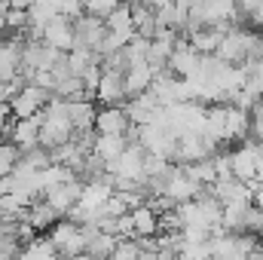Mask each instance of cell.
I'll return each mask as SVG.
<instances>
[{"label": "cell", "mask_w": 263, "mask_h": 260, "mask_svg": "<svg viewBox=\"0 0 263 260\" xmlns=\"http://www.w3.org/2000/svg\"><path fill=\"white\" fill-rule=\"evenodd\" d=\"M208 135L223 147L233 141H245L251 135V114L242 110L239 104H211L208 107Z\"/></svg>", "instance_id": "1"}, {"label": "cell", "mask_w": 263, "mask_h": 260, "mask_svg": "<svg viewBox=\"0 0 263 260\" xmlns=\"http://www.w3.org/2000/svg\"><path fill=\"white\" fill-rule=\"evenodd\" d=\"M73 135H77V129L70 123V101L52 95L49 104L40 110V147L55 150V147L67 144Z\"/></svg>", "instance_id": "2"}, {"label": "cell", "mask_w": 263, "mask_h": 260, "mask_svg": "<svg viewBox=\"0 0 263 260\" xmlns=\"http://www.w3.org/2000/svg\"><path fill=\"white\" fill-rule=\"evenodd\" d=\"M257 37H260V31H254L248 22H239V25H230L227 31H223V40H220V46H217V59H223V62H230V65H245V62H251L254 59V46H257Z\"/></svg>", "instance_id": "3"}, {"label": "cell", "mask_w": 263, "mask_h": 260, "mask_svg": "<svg viewBox=\"0 0 263 260\" xmlns=\"http://www.w3.org/2000/svg\"><path fill=\"white\" fill-rule=\"evenodd\" d=\"M257 251V236L217 230L211 236V260H251Z\"/></svg>", "instance_id": "4"}, {"label": "cell", "mask_w": 263, "mask_h": 260, "mask_svg": "<svg viewBox=\"0 0 263 260\" xmlns=\"http://www.w3.org/2000/svg\"><path fill=\"white\" fill-rule=\"evenodd\" d=\"M159 193L168 196L175 205H184V202L196 199L199 193H205V187L193 181V175L187 172V165H184V162H175V165L168 169V175H165V181H162Z\"/></svg>", "instance_id": "5"}, {"label": "cell", "mask_w": 263, "mask_h": 260, "mask_svg": "<svg viewBox=\"0 0 263 260\" xmlns=\"http://www.w3.org/2000/svg\"><path fill=\"white\" fill-rule=\"evenodd\" d=\"M49 98H52L49 89H43V86H37V83H25V86L9 98V110H12L15 120H28V117H37V114L49 104Z\"/></svg>", "instance_id": "6"}, {"label": "cell", "mask_w": 263, "mask_h": 260, "mask_svg": "<svg viewBox=\"0 0 263 260\" xmlns=\"http://www.w3.org/2000/svg\"><path fill=\"white\" fill-rule=\"evenodd\" d=\"M73 31H77V46H73V49H92V52H101L104 37H107V22H104L101 15L83 12V15L73 22Z\"/></svg>", "instance_id": "7"}, {"label": "cell", "mask_w": 263, "mask_h": 260, "mask_svg": "<svg viewBox=\"0 0 263 260\" xmlns=\"http://www.w3.org/2000/svg\"><path fill=\"white\" fill-rule=\"evenodd\" d=\"M230 162H233V175L245 184H251L257 190V141H242L239 147L230 150Z\"/></svg>", "instance_id": "8"}, {"label": "cell", "mask_w": 263, "mask_h": 260, "mask_svg": "<svg viewBox=\"0 0 263 260\" xmlns=\"http://www.w3.org/2000/svg\"><path fill=\"white\" fill-rule=\"evenodd\" d=\"M101 67H104V65H101ZM95 98H98L104 107H114V104L129 101V92H126V70L104 67L101 83H98V89H95Z\"/></svg>", "instance_id": "9"}, {"label": "cell", "mask_w": 263, "mask_h": 260, "mask_svg": "<svg viewBox=\"0 0 263 260\" xmlns=\"http://www.w3.org/2000/svg\"><path fill=\"white\" fill-rule=\"evenodd\" d=\"M40 40L52 49H62V52H70L77 46V31H73V22L65 18V15H55L52 22L43 25L40 31Z\"/></svg>", "instance_id": "10"}, {"label": "cell", "mask_w": 263, "mask_h": 260, "mask_svg": "<svg viewBox=\"0 0 263 260\" xmlns=\"http://www.w3.org/2000/svg\"><path fill=\"white\" fill-rule=\"evenodd\" d=\"M208 193L214 196L220 205H233V202H254V187H251V184H245V181H239L236 175H230V178H217V181L208 187Z\"/></svg>", "instance_id": "11"}, {"label": "cell", "mask_w": 263, "mask_h": 260, "mask_svg": "<svg viewBox=\"0 0 263 260\" xmlns=\"http://www.w3.org/2000/svg\"><path fill=\"white\" fill-rule=\"evenodd\" d=\"M80 196H83V181H80V175H77V178H67V181H62V184L49 187V190L43 193V199H46L62 217H67V211L80 202Z\"/></svg>", "instance_id": "12"}, {"label": "cell", "mask_w": 263, "mask_h": 260, "mask_svg": "<svg viewBox=\"0 0 263 260\" xmlns=\"http://www.w3.org/2000/svg\"><path fill=\"white\" fill-rule=\"evenodd\" d=\"M202 52H199L196 46L187 40V37H181L178 40V46H175V52H172V59H168V70L175 73V77H193L202 65Z\"/></svg>", "instance_id": "13"}, {"label": "cell", "mask_w": 263, "mask_h": 260, "mask_svg": "<svg viewBox=\"0 0 263 260\" xmlns=\"http://www.w3.org/2000/svg\"><path fill=\"white\" fill-rule=\"evenodd\" d=\"M6 138L15 147H22V153L31 150V147H37L40 144V114L37 117H28V120H12L9 129H6Z\"/></svg>", "instance_id": "14"}, {"label": "cell", "mask_w": 263, "mask_h": 260, "mask_svg": "<svg viewBox=\"0 0 263 260\" xmlns=\"http://www.w3.org/2000/svg\"><path fill=\"white\" fill-rule=\"evenodd\" d=\"M156 73H162V70H156L147 59L132 62V65L126 67V92H129V98H132V95H144V92H150V86H153Z\"/></svg>", "instance_id": "15"}, {"label": "cell", "mask_w": 263, "mask_h": 260, "mask_svg": "<svg viewBox=\"0 0 263 260\" xmlns=\"http://www.w3.org/2000/svg\"><path fill=\"white\" fill-rule=\"evenodd\" d=\"M129 129H132V120L123 104L98 110V120H95V132L98 135H129Z\"/></svg>", "instance_id": "16"}, {"label": "cell", "mask_w": 263, "mask_h": 260, "mask_svg": "<svg viewBox=\"0 0 263 260\" xmlns=\"http://www.w3.org/2000/svg\"><path fill=\"white\" fill-rule=\"evenodd\" d=\"M129 214H132V227H135V239H156V236L162 233V227H159V211H156L150 202L132 208Z\"/></svg>", "instance_id": "17"}, {"label": "cell", "mask_w": 263, "mask_h": 260, "mask_svg": "<svg viewBox=\"0 0 263 260\" xmlns=\"http://www.w3.org/2000/svg\"><path fill=\"white\" fill-rule=\"evenodd\" d=\"M25 220H28L37 233H49V230L62 220V214H59V211H55L46 199H37V202L25 211Z\"/></svg>", "instance_id": "18"}, {"label": "cell", "mask_w": 263, "mask_h": 260, "mask_svg": "<svg viewBox=\"0 0 263 260\" xmlns=\"http://www.w3.org/2000/svg\"><path fill=\"white\" fill-rule=\"evenodd\" d=\"M15 260H62V254H59V248L49 236H34L28 245H22Z\"/></svg>", "instance_id": "19"}, {"label": "cell", "mask_w": 263, "mask_h": 260, "mask_svg": "<svg viewBox=\"0 0 263 260\" xmlns=\"http://www.w3.org/2000/svg\"><path fill=\"white\" fill-rule=\"evenodd\" d=\"M129 144H132L129 135H95V147H92V153H95L98 159H104V162H114Z\"/></svg>", "instance_id": "20"}, {"label": "cell", "mask_w": 263, "mask_h": 260, "mask_svg": "<svg viewBox=\"0 0 263 260\" xmlns=\"http://www.w3.org/2000/svg\"><path fill=\"white\" fill-rule=\"evenodd\" d=\"M95 120H98V110H95V104H92L86 95L70 101V123H73V129L77 132L95 129Z\"/></svg>", "instance_id": "21"}, {"label": "cell", "mask_w": 263, "mask_h": 260, "mask_svg": "<svg viewBox=\"0 0 263 260\" xmlns=\"http://www.w3.org/2000/svg\"><path fill=\"white\" fill-rule=\"evenodd\" d=\"M117 242H120V236H114V233H104V230H98L92 239H89V248H86V254L92 260H110L114 254V248H117Z\"/></svg>", "instance_id": "22"}, {"label": "cell", "mask_w": 263, "mask_h": 260, "mask_svg": "<svg viewBox=\"0 0 263 260\" xmlns=\"http://www.w3.org/2000/svg\"><path fill=\"white\" fill-rule=\"evenodd\" d=\"M18 162H22V147H15L9 138H6V141H0V178L12 175Z\"/></svg>", "instance_id": "23"}, {"label": "cell", "mask_w": 263, "mask_h": 260, "mask_svg": "<svg viewBox=\"0 0 263 260\" xmlns=\"http://www.w3.org/2000/svg\"><path fill=\"white\" fill-rule=\"evenodd\" d=\"M141 251H144L141 239H120L117 248H114V254H110V260H138Z\"/></svg>", "instance_id": "24"}, {"label": "cell", "mask_w": 263, "mask_h": 260, "mask_svg": "<svg viewBox=\"0 0 263 260\" xmlns=\"http://www.w3.org/2000/svg\"><path fill=\"white\" fill-rule=\"evenodd\" d=\"M120 3H123V0H86V12L107 18V15H110V12H114Z\"/></svg>", "instance_id": "25"}, {"label": "cell", "mask_w": 263, "mask_h": 260, "mask_svg": "<svg viewBox=\"0 0 263 260\" xmlns=\"http://www.w3.org/2000/svg\"><path fill=\"white\" fill-rule=\"evenodd\" d=\"M34 3H37V0H9V6H12V9H31Z\"/></svg>", "instance_id": "26"}, {"label": "cell", "mask_w": 263, "mask_h": 260, "mask_svg": "<svg viewBox=\"0 0 263 260\" xmlns=\"http://www.w3.org/2000/svg\"><path fill=\"white\" fill-rule=\"evenodd\" d=\"M6 230H9V224H6V217H3V214H0V236H3V233H6Z\"/></svg>", "instance_id": "27"}]
</instances>
